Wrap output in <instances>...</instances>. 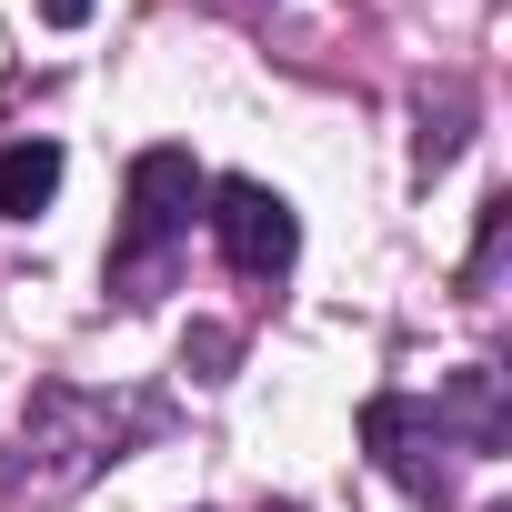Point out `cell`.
I'll use <instances>...</instances> for the list:
<instances>
[{
	"label": "cell",
	"instance_id": "6da1fadb",
	"mask_svg": "<svg viewBox=\"0 0 512 512\" xmlns=\"http://www.w3.org/2000/svg\"><path fill=\"white\" fill-rule=\"evenodd\" d=\"M211 201V181H201V161L181 151V141H161V151H141L131 161V211H121V251L111 262L121 272H141L151 251H171L181 231H191V211Z\"/></svg>",
	"mask_w": 512,
	"mask_h": 512
},
{
	"label": "cell",
	"instance_id": "7a4b0ae2",
	"mask_svg": "<svg viewBox=\"0 0 512 512\" xmlns=\"http://www.w3.org/2000/svg\"><path fill=\"white\" fill-rule=\"evenodd\" d=\"M211 241L241 282H282L292 251H302V221L272 181H211Z\"/></svg>",
	"mask_w": 512,
	"mask_h": 512
},
{
	"label": "cell",
	"instance_id": "3957f363",
	"mask_svg": "<svg viewBox=\"0 0 512 512\" xmlns=\"http://www.w3.org/2000/svg\"><path fill=\"white\" fill-rule=\"evenodd\" d=\"M362 452L412 492V502H452V432L432 422V402H412V392H372L362 402Z\"/></svg>",
	"mask_w": 512,
	"mask_h": 512
},
{
	"label": "cell",
	"instance_id": "277c9868",
	"mask_svg": "<svg viewBox=\"0 0 512 512\" xmlns=\"http://www.w3.org/2000/svg\"><path fill=\"white\" fill-rule=\"evenodd\" d=\"M432 422L462 432V452H502V432H512V422H502V372H492V362L452 372V392L432 402Z\"/></svg>",
	"mask_w": 512,
	"mask_h": 512
},
{
	"label": "cell",
	"instance_id": "5b68a950",
	"mask_svg": "<svg viewBox=\"0 0 512 512\" xmlns=\"http://www.w3.org/2000/svg\"><path fill=\"white\" fill-rule=\"evenodd\" d=\"M61 191V141H11L0 151V221H31Z\"/></svg>",
	"mask_w": 512,
	"mask_h": 512
},
{
	"label": "cell",
	"instance_id": "8992f818",
	"mask_svg": "<svg viewBox=\"0 0 512 512\" xmlns=\"http://www.w3.org/2000/svg\"><path fill=\"white\" fill-rule=\"evenodd\" d=\"M452 151H462V91H442V101L422 91V171H442Z\"/></svg>",
	"mask_w": 512,
	"mask_h": 512
},
{
	"label": "cell",
	"instance_id": "52a82bcc",
	"mask_svg": "<svg viewBox=\"0 0 512 512\" xmlns=\"http://www.w3.org/2000/svg\"><path fill=\"white\" fill-rule=\"evenodd\" d=\"M181 362H191V382H221V362H231V332H211V322H201V332L181 342Z\"/></svg>",
	"mask_w": 512,
	"mask_h": 512
},
{
	"label": "cell",
	"instance_id": "ba28073f",
	"mask_svg": "<svg viewBox=\"0 0 512 512\" xmlns=\"http://www.w3.org/2000/svg\"><path fill=\"white\" fill-rule=\"evenodd\" d=\"M41 21H51V31H81V21H91V0H41Z\"/></svg>",
	"mask_w": 512,
	"mask_h": 512
},
{
	"label": "cell",
	"instance_id": "9c48e42d",
	"mask_svg": "<svg viewBox=\"0 0 512 512\" xmlns=\"http://www.w3.org/2000/svg\"><path fill=\"white\" fill-rule=\"evenodd\" d=\"M272 512H302V502H272Z\"/></svg>",
	"mask_w": 512,
	"mask_h": 512
},
{
	"label": "cell",
	"instance_id": "30bf717a",
	"mask_svg": "<svg viewBox=\"0 0 512 512\" xmlns=\"http://www.w3.org/2000/svg\"><path fill=\"white\" fill-rule=\"evenodd\" d=\"M492 512H512V502H492Z\"/></svg>",
	"mask_w": 512,
	"mask_h": 512
}]
</instances>
